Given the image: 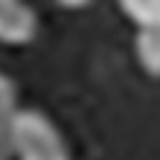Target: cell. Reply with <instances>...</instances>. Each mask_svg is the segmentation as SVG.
<instances>
[{
    "instance_id": "obj_1",
    "label": "cell",
    "mask_w": 160,
    "mask_h": 160,
    "mask_svg": "<svg viewBox=\"0 0 160 160\" xmlns=\"http://www.w3.org/2000/svg\"><path fill=\"white\" fill-rule=\"evenodd\" d=\"M6 152L15 160H70V148L64 143L58 125L35 108H21L9 131Z\"/></svg>"
},
{
    "instance_id": "obj_2",
    "label": "cell",
    "mask_w": 160,
    "mask_h": 160,
    "mask_svg": "<svg viewBox=\"0 0 160 160\" xmlns=\"http://www.w3.org/2000/svg\"><path fill=\"white\" fill-rule=\"evenodd\" d=\"M38 35V12L21 0H0V44L23 47Z\"/></svg>"
},
{
    "instance_id": "obj_3",
    "label": "cell",
    "mask_w": 160,
    "mask_h": 160,
    "mask_svg": "<svg viewBox=\"0 0 160 160\" xmlns=\"http://www.w3.org/2000/svg\"><path fill=\"white\" fill-rule=\"evenodd\" d=\"M18 84L12 76H6V73H0V152H6V143H9V131H12V122L18 117Z\"/></svg>"
},
{
    "instance_id": "obj_4",
    "label": "cell",
    "mask_w": 160,
    "mask_h": 160,
    "mask_svg": "<svg viewBox=\"0 0 160 160\" xmlns=\"http://www.w3.org/2000/svg\"><path fill=\"white\" fill-rule=\"evenodd\" d=\"M134 52L137 61L148 76L160 73V29H140L134 35Z\"/></svg>"
},
{
    "instance_id": "obj_5",
    "label": "cell",
    "mask_w": 160,
    "mask_h": 160,
    "mask_svg": "<svg viewBox=\"0 0 160 160\" xmlns=\"http://www.w3.org/2000/svg\"><path fill=\"white\" fill-rule=\"evenodd\" d=\"M122 12L137 26V32L140 29H160V6L154 0H125Z\"/></svg>"
},
{
    "instance_id": "obj_6",
    "label": "cell",
    "mask_w": 160,
    "mask_h": 160,
    "mask_svg": "<svg viewBox=\"0 0 160 160\" xmlns=\"http://www.w3.org/2000/svg\"><path fill=\"white\" fill-rule=\"evenodd\" d=\"M0 160H6V154H3V152H0Z\"/></svg>"
}]
</instances>
